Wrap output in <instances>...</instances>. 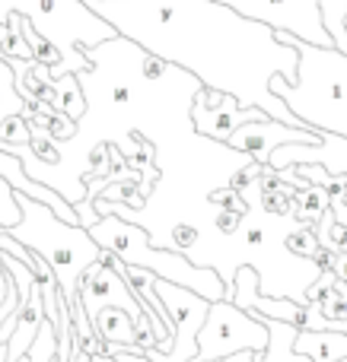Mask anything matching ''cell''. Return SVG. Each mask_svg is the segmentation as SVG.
Listing matches in <instances>:
<instances>
[{"mask_svg": "<svg viewBox=\"0 0 347 362\" xmlns=\"http://www.w3.org/2000/svg\"><path fill=\"white\" fill-rule=\"evenodd\" d=\"M140 51L182 67L204 89L227 93L239 108H261L268 118L306 127L268 89L271 76L297 80L293 35L239 16L217 0H80Z\"/></svg>", "mask_w": 347, "mask_h": 362, "instance_id": "obj_1", "label": "cell"}, {"mask_svg": "<svg viewBox=\"0 0 347 362\" xmlns=\"http://www.w3.org/2000/svg\"><path fill=\"white\" fill-rule=\"evenodd\" d=\"M293 48H297V80L287 83L284 76H271L268 89L309 131L347 140V54L300 38H293Z\"/></svg>", "mask_w": 347, "mask_h": 362, "instance_id": "obj_2", "label": "cell"}, {"mask_svg": "<svg viewBox=\"0 0 347 362\" xmlns=\"http://www.w3.org/2000/svg\"><path fill=\"white\" fill-rule=\"evenodd\" d=\"M16 204L23 210V219L4 232L10 238H16L19 245H25L29 251H35L38 257H45V264L51 267V274L57 280V289L67 299V308L76 305V280L89 264H96L102 248L89 238V232L83 226H67L64 219L55 216L51 206L38 204L29 194L16 191Z\"/></svg>", "mask_w": 347, "mask_h": 362, "instance_id": "obj_3", "label": "cell"}, {"mask_svg": "<svg viewBox=\"0 0 347 362\" xmlns=\"http://www.w3.org/2000/svg\"><path fill=\"white\" fill-rule=\"evenodd\" d=\"M86 232L102 251H112L121 264L144 267V270H150L153 276H159V280L191 289V293H198L207 302H220V299L233 296L229 283H223V276L217 274V270L195 267V264H188V257H182L178 251H157L150 245V235H147L140 226L125 223L118 213H102L99 223L89 226Z\"/></svg>", "mask_w": 347, "mask_h": 362, "instance_id": "obj_4", "label": "cell"}, {"mask_svg": "<svg viewBox=\"0 0 347 362\" xmlns=\"http://www.w3.org/2000/svg\"><path fill=\"white\" fill-rule=\"evenodd\" d=\"M195 344H198V353L191 362H210L239 350L265 353L268 344H271V331L258 318V312H242L229 299H220V302H210Z\"/></svg>", "mask_w": 347, "mask_h": 362, "instance_id": "obj_5", "label": "cell"}, {"mask_svg": "<svg viewBox=\"0 0 347 362\" xmlns=\"http://www.w3.org/2000/svg\"><path fill=\"white\" fill-rule=\"evenodd\" d=\"M217 4L236 10L239 16H249L255 23H265L278 32L300 38V42L335 48L331 35L325 32L319 16V0H217Z\"/></svg>", "mask_w": 347, "mask_h": 362, "instance_id": "obj_6", "label": "cell"}, {"mask_svg": "<svg viewBox=\"0 0 347 362\" xmlns=\"http://www.w3.org/2000/svg\"><path fill=\"white\" fill-rule=\"evenodd\" d=\"M153 289H157V296L163 299L166 312H169V321H172V350L166 353V359L159 356L157 350H144V356L150 362H191L198 353V331H201L204 325V315H207L210 302L201 299L198 293H191V289L185 286H176V283H166L157 276V283H153Z\"/></svg>", "mask_w": 347, "mask_h": 362, "instance_id": "obj_7", "label": "cell"}, {"mask_svg": "<svg viewBox=\"0 0 347 362\" xmlns=\"http://www.w3.org/2000/svg\"><path fill=\"white\" fill-rule=\"evenodd\" d=\"M223 144L236 153H246L252 163L268 165V159H271V153L278 150V146H284V144L316 146V144H322V134L309 131V127H290L274 118H265V121H249V124L236 127Z\"/></svg>", "mask_w": 347, "mask_h": 362, "instance_id": "obj_8", "label": "cell"}, {"mask_svg": "<svg viewBox=\"0 0 347 362\" xmlns=\"http://www.w3.org/2000/svg\"><path fill=\"white\" fill-rule=\"evenodd\" d=\"M290 350L312 362H344L347 334L341 331H290Z\"/></svg>", "mask_w": 347, "mask_h": 362, "instance_id": "obj_9", "label": "cell"}, {"mask_svg": "<svg viewBox=\"0 0 347 362\" xmlns=\"http://www.w3.org/2000/svg\"><path fill=\"white\" fill-rule=\"evenodd\" d=\"M89 325H93V334L102 344V350L106 346H118L115 353H140V346L134 344V318L127 312H121V308H102V312L93 315Z\"/></svg>", "mask_w": 347, "mask_h": 362, "instance_id": "obj_10", "label": "cell"}, {"mask_svg": "<svg viewBox=\"0 0 347 362\" xmlns=\"http://www.w3.org/2000/svg\"><path fill=\"white\" fill-rule=\"evenodd\" d=\"M319 16H322L325 32L331 35V45L347 54V32H344L347 0H319Z\"/></svg>", "mask_w": 347, "mask_h": 362, "instance_id": "obj_11", "label": "cell"}, {"mask_svg": "<svg viewBox=\"0 0 347 362\" xmlns=\"http://www.w3.org/2000/svg\"><path fill=\"white\" fill-rule=\"evenodd\" d=\"M325 210H329V194H325L322 187L309 185L303 191V200H300V206H297L300 219H303V223H319V219L325 216Z\"/></svg>", "mask_w": 347, "mask_h": 362, "instance_id": "obj_12", "label": "cell"}, {"mask_svg": "<svg viewBox=\"0 0 347 362\" xmlns=\"http://www.w3.org/2000/svg\"><path fill=\"white\" fill-rule=\"evenodd\" d=\"M19 219H23V210L16 204V191L6 178H0V229H13Z\"/></svg>", "mask_w": 347, "mask_h": 362, "instance_id": "obj_13", "label": "cell"}, {"mask_svg": "<svg viewBox=\"0 0 347 362\" xmlns=\"http://www.w3.org/2000/svg\"><path fill=\"white\" fill-rule=\"evenodd\" d=\"M287 248L293 251V255H303V257H312V251L319 248V235L309 229H300L293 232L290 238H287Z\"/></svg>", "mask_w": 347, "mask_h": 362, "instance_id": "obj_14", "label": "cell"}, {"mask_svg": "<svg viewBox=\"0 0 347 362\" xmlns=\"http://www.w3.org/2000/svg\"><path fill=\"white\" fill-rule=\"evenodd\" d=\"M312 261L319 264V270H335L338 264V251L329 248V245H319L316 251H312Z\"/></svg>", "mask_w": 347, "mask_h": 362, "instance_id": "obj_15", "label": "cell"}, {"mask_svg": "<svg viewBox=\"0 0 347 362\" xmlns=\"http://www.w3.org/2000/svg\"><path fill=\"white\" fill-rule=\"evenodd\" d=\"M172 235H176L182 245H195L198 232H195V229H188V226H176V229H172Z\"/></svg>", "mask_w": 347, "mask_h": 362, "instance_id": "obj_16", "label": "cell"}, {"mask_svg": "<svg viewBox=\"0 0 347 362\" xmlns=\"http://www.w3.org/2000/svg\"><path fill=\"white\" fill-rule=\"evenodd\" d=\"M252 356H255L252 350H239V353H229V356H223L217 362H252Z\"/></svg>", "mask_w": 347, "mask_h": 362, "instance_id": "obj_17", "label": "cell"}, {"mask_svg": "<svg viewBox=\"0 0 347 362\" xmlns=\"http://www.w3.org/2000/svg\"><path fill=\"white\" fill-rule=\"evenodd\" d=\"M261 229H249V245H261Z\"/></svg>", "mask_w": 347, "mask_h": 362, "instance_id": "obj_18", "label": "cell"}]
</instances>
